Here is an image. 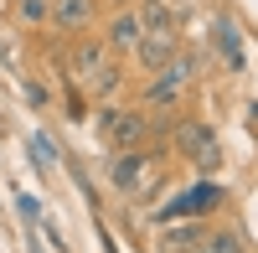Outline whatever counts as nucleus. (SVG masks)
Here are the masks:
<instances>
[{
    "label": "nucleus",
    "instance_id": "f257e3e1",
    "mask_svg": "<svg viewBox=\"0 0 258 253\" xmlns=\"http://www.w3.org/2000/svg\"><path fill=\"white\" fill-rule=\"evenodd\" d=\"M191 83H197V52L181 47L160 73H150V83H145V109H181V98H186Z\"/></svg>",
    "mask_w": 258,
    "mask_h": 253
},
{
    "label": "nucleus",
    "instance_id": "f03ea898",
    "mask_svg": "<svg viewBox=\"0 0 258 253\" xmlns=\"http://www.w3.org/2000/svg\"><path fill=\"white\" fill-rule=\"evenodd\" d=\"M103 140H109V150H140L150 140V114L145 109H109L103 114Z\"/></svg>",
    "mask_w": 258,
    "mask_h": 253
},
{
    "label": "nucleus",
    "instance_id": "7ed1b4c3",
    "mask_svg": "<svg viewBox=\"0 0 258 253\" xmlns=\"http://www.w3.org/2000/svg\"><path fill=\"white\" fill-rule=\"evenodd\" d=\"M222 202H227V192L207 181V186H191V192L170 197V207H160V212H155V222L165 227V222H176V217H207V212H217Z\"/></svg>",
    "mask_w": 258,
    "mask_h": 253
},
{
    "label": "nucleus",
    "instance_id": "20e7f679",
    "mask_svg": "<svg viewBox=\"0 0 258 253\" xmlns=\"http://www.w3.org/2000/svg\"><path fill=\"white\" fill-rule=\"evenodd\" d=\"M150 165H155V155H150L145 145H140V150H114L109 165H103V176H109L114 192H135V186L150 176Z\"/></svg>",
    "mask_w": 258,
    "mask_h": 253
},
{
    "label": "nucleus",
    "instance_id": "39448f33",
    "mask_svg": "<svg viewBox=\"0 0 258 253\" xmlns=\"http://www.w3.org/2000/svg\"><path fill=\"white\" fill-rule=\"evenodd\" d=\"M176 52H181V36H176V31H145L140 47H135V62H140L145 73H160Z\"/></svg>",
    "mask_w": 258,
    "mask_h": 253
},
{
    "label": "nucleus",
    "instance_id": "423d86ee",
    "mask_svg": "<svg viewBox=\"0 0 258 253\" xmlns=\"http://www.w3.org/2000/svg\"><path fill=\"white\" fill-rule=\"evenodd\" d=\"M170 145H176L186 160H197L202 150H212V145H217V130H212L207 119H176V130H170Z\"/></svg>",
    "mask_w": 258,
    "mask_h": 253
},
{
    "label": "nucleus",
    "instance_id": "0eeeda50",
    "mask_svg": "<svg viewBox=\"0 0 258 253\" xmlns=\"http://www.w3.org/2000/svg\"><path fill=\"white\" fill-rule=\"evenodd\" d=\"M140 36H145V26H140V11H119L114 21H109V52H135L140 47Z\"/></svg>",
    "mask_w": 258,
    "mask_h": 253
},
{
    "label": "nucleus",
    "instance_id": "6e6552de",
    "mask_svg": "<svg viewBox=\"0 0 258 253\" xmlns=\"http://www.w3.org/2000/svg\"><path fill=\"white\" fill-rule=\"evenodd\" d=\"M83 83H88V98H93V103H109V98L124 88V62H114V57H109L93 78H83Z\"/></svg>",
    "mask_w": 258,
    "mask_h": 253
},
{
    "label": "nucleus",
    "instance_id": "1a4fd4ad",
    "mask_svg": "<svg viewBox=\"0 0 258 253\" xmlns=\"http://www.w3.org/2000/svg\"><path fill=\"white\" fill-rule=\"evenodd\" d=\"M93 21V0H52V26L57 31H83Z\"/></svg>",
    "mask_w": 258,
    "mask_h": 253
},
{
    "label": "nucleus",
    "instance_id": "9d476101",
    "mask_svg": "<svg viewBox=\"0 0 258 253\" xmlns=\"http://www.w3.org/2000/svg\"><path fill=\"white\" fill-rule=\"evenodd\" d=\"M202 238H207V227H202L197 217H191V222H181V227H170V222H165V227H160V248H155V253H181V248L202 243Z\"/></svg>",
    "mask_w": 258,
    "mask_h": 253
},
{
    "label": "nucleus",
    "instance_id": "9b49d317",
    "mask_svg": "<svg viewBox=\"0 0 258 253\" xmlns=\"http://www.w3.org/2000/svg\"><path fill=\"white\" fill-rule=\"evenodd\" d=\"M103 62H109V41H78V47H73V73L78 78H93L98 68H103Z\"/></svg>",
    "mask_w": 258,
    "mask_h": 253
},
{
    "label": "nucleus",
    "instance_id": "f8f14e48",
    "mask_svg": "<svg viewBox=\"0 0 258 253\" xmlns=\"http://www.w3.org/2000/svg\"><path fill=\"white\" fill-rule=\"evenodd\" d=\"M217 47H222V57H227V68H243L248 62V52H243V36H238V26H232V21H217Z\"/></svg>",
    "mask_w": 258,
    "mask_h": 253
},
{
    "label": "nucleus",
    "instance_id": "ddd939ff",
    "mask_svg": "<svg viewBox=\"0 0 258 253\" xmlns=\"http://www.w3.org/2000/svg\"><path fill=\"white\" fill-rule=\"evenodd\" d=\"M140 26L145 31H176V11H170L165 0H145L140 6Z\"/></svg>",
    "mask_w": 258,
    "mask_h": 253
},
{
    "label": "nucleus",
    "instance_id": "4468645a",
    "mask_svg": "<svg viewBox=\"0 0 258 253\" xmlns=\"http://www.w3.org/2000/svg\"><path fill=\"white\" fill-rule=\"evenodd\" d=\"M21 21H26V26H47L52 21V0H21Z\"/></svg>",
    "mask_w": 258,
    "mask_h": 253
},
{
    "label": "nucleus",
    "instance_id": "2eb2a0df",
    "mask_svg": "<svg viewBox=\"0 0 258 253\" xmlns=\"http://www.w3.org/2000/svg\"><path fill=\"white\" fill-rule=\"evenodd\" d=\"M202 248L207 253H243V233H232V227H227V233H212Z\"/></svg>",
    "mask_w": 258,
    "mask_h": 253
},
{
    "label": "nucleus",
    "instance_id": "dca6fc26",
    "mask_svg": "<svg viewBox=\"0 0 258 253\" xmlns=\"http://www.w3.org/2000/svg\"><path fill=\"white\" fill-rule=\"evenodd\" d=\"M31 155L41 160V171H47V165L57 160V150H52V140H47V135H31Z\"/></svg>",
    "mask_w": 258,
    "mask_h": 253
},
{
    "label": "nucleus",
    "instance_id": "f3484780",
    "mask_svg": "<svg viewBox=\"0 0 258 253\" xmlns=\"http://www.w3.org/2000/svg\"><path fill=\"white\" fill-rule=\"evenodd\" d=\"M197 165H202V171H217V165H222V150H217V145H212V150H202Z\"/></svg>",
    "mask_w": 258,
    "mask_h": 253
},
{
    "label": "nucleus",
    "instance_id": "a211bd4d",
    "mask_svg": "<svg viewBox=\"0 0 258 253\" xmlns=\"http://www.w3.org/2000/svg\"><path fill=\"white\" fill-rule=\"evenodd\" d=\"M16 207H21V217H26V222H36V217H41V202H36V197H21Z\"/></svg>",
    "mask_w": 258,
    "mask_h": 253
},
{
    "label": "nucleus",
    "instance_id": "6ab92c4d",
    "mask_svg": "<svg viewBox=\"0 0 258 253\" xmlns=\"http://www.w3.org/2000/svg\"><path fill=\"white\" fill-rule=\"evenodd\" d=\"M202 243H207V238H202ZM202 243H191V248H181V253H207V248H202Z\"/></svg>",
    "mask_w": 258,
    "mask_h": 253
}]
</instances>
